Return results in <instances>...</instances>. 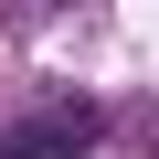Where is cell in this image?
Here are the masks:
<instances>
[{"mask_svg":"<svg viewBox=\"0 0 159 159\" xmlns=\"http://www.w3.org/2000/svg\"><path fill=\"white\" fill-rule=\"evenodd\" d=\"M96 148V117L85 106H53V117H21L11 138H0V159H85Z\"/></svg>","mask_w":159,"mask_h":159,"instance_id":"obj_1","label":"cell"}]
</instances>
